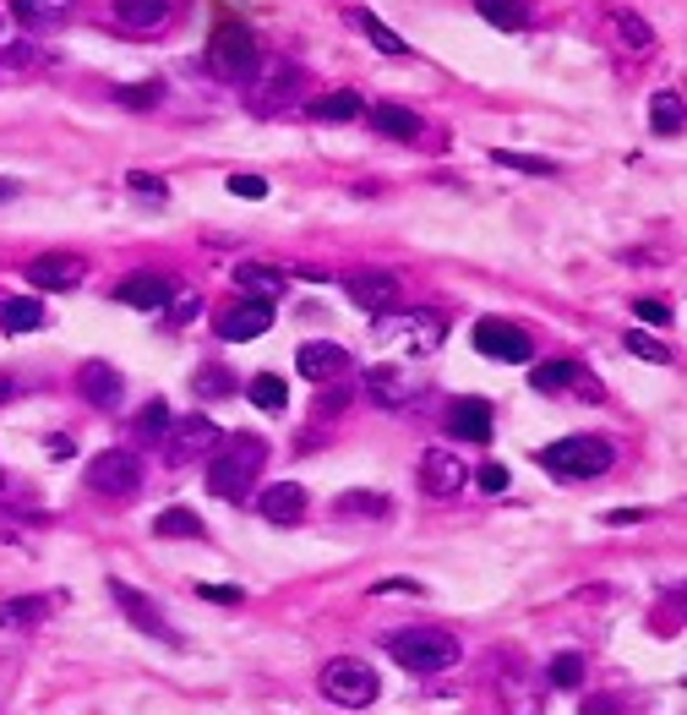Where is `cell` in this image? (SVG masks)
Instances as JSON below:
<instances>
[{
	"instance_id": "cell-1",
	"label": "cell",
	"mask_w": 687,
	"mask_h": 715,
	"mask_svg": "<svg viewBox=\"0 0 687 715\" xmlns=\"http://www.w3.org/2000/svg\"><path fill=\"white\" fill-rule=\"evenodd\" d=\"M262 464H267V443L262 437H230V443H219V454L208 464V492L213 497H224V503H241L256 492V475H262Z\"/></svg>"
},
{
	"instance_id": "cell-2",
	"label": "cell",
	"mask_w": 687,
	"mask_h": 715,
	"mask_svg": "<svg viewBox=\"0 0 687 715\" xmlns=\"http://www.w3.org/2000/svg\"><path fill=\"white\" fill-rule=\"evenodd\" d=\"M382 645L404 672H421V677H437L447 666H458V655H464L447 628H404V634H387Z\"/></svg>"
},
{
	"instance_id": "cell-3",
	"label": "cell",
	"mask_w": 687,
	"mask_h": 715,
	"mask_svg": "<svg viewBox=\"0 0 687 715\" xmlns=\"http://www.w3.org/2000/svg\"><path fill=\"white\" fill-rule=\"evenodd\" d=\"M540 464L567 481H589V475H606L617 464V449L606 437H563V443L540 449Z\"/></svg>"
},
{
	"instance_id": "cell-4",
	"label": "cell",
	"mask_w": 687,
	"mask_h": 715,
	"mask_svg": "<svg viewBox=\"0 0 687 715\" xmlns=\"http://www.w3.org/2000/svg\"><path fill=\"white\" fill-rule=\"evenodd\" d=\"M208 66H213L219 77H230V82L256 77V66H262L256 33H251L246 22H219V28H213V39H208Z\"/></svg>"
},
{
	"instance_id": "cell-5",
	"label": "cell",
	"mask_w": 687,
	"mask_h": 715,
	"mask_svg": "<svg viewBox=\"0 0 687 715\" xmlns=\"http://www.w3.org/2000/svg\"><path fill=\"white\" fill-rule=\"evenodd\" d=\"M442 339H447V318L432 306L376 323V344H398L404 355H432V350H442Z\"/></svg>"
},
{
	"instance_id": "cell-6",
	"label": "cell",
	"mask_w": 687,
	"mask_h": 715,
	"mask_svg": "<svg viewBox=\"0 0 687 715\" xmlns=\"http://www.w3.org/2000/svg\"><path fill=\"white\" fill-rule=\"evenodd\" d=\"M316 683H322V694H327L333 705H344V711H366L376 694H382L376 672L366 666V661H355V655H339V661H327Z\"/></svg>"
},
{
	"instance_id": "cell-7",
	"label": "cell",
	"mask_w": 687,
	"mask_h": 715,
	"mask_svg": "<svg viewBox=\"0 0 687 715\" xmlns=\"http://www.w3.org/2000/svg\"><path fill=\"white\" fill-rule=\"evenodd\" d=\"M88 486L93 492H110V497H131L142 486V454L137 449H104V454L88 464Z\"/></svg>"
},
{
	"instance_id": "cell-8",
	"label": "cell",
	"mask_w": 687,
	"mask_h": 715,
	"mask_svg": "<svg viewBox=\"0 0 687 715\" xmlns=\"http://www.w3.org/2000/svg\"><path fill=\"white\" fill-rule=\"evenodd\" d=\"M344 295H350L361 312H372V318H387V312L398 306V273L361 268V273H350V279H344Z\"/></svg>"
},
{
	"instance_id": "cell-9",
	"label": "cell",
	"mask_w": 687,
	"mask_h": 715,
	"mask_svg": "<svg viewBox=\"0 0 687 715\" xmlns=\"http://www.w3.org/2000/svg\"><path fill=\"white\" fill-rule=\"evenodd\" d=\"M219 443H224V432H219L208 415H186L181 426H170V437H164V459H170V464H191V459L213 454Z\"/></svg>"
},
{
	"instance_id": "cell-10",
	"label": "cell",
	"mask_w": 687,
	"mask_h": 715,
	"mask_svg": "<svg viewBox=\"0 0 687 715\" xmlns=\"http://www.w3.org/2000/svg\"><path fill=\"white\" fill-rule=\"evenodd\" d=\"M110 595H115V606L131 617V628H142V634H153V640H164V645H181V634L164 623V612H159L142 590H131L125 580H110Z\"/></svg>"
},
{
	"instance_id": "cell-11",
	"label": "cell",
	"mask_w": 687,
	"mask_h": 715,
	"mask_svg": "<svg viewBox=\"0 0 687 715\" xmlns=\"http://www.w3.org/2000/svg\"><path fill=\"white\" fill-rule=\"evenodd\" d=\"M475 350H481V355H492V361L518 366V361H529V333H524V328H513V323L486 318V323H475Z\"/></svg>"
},
{
	"instance_id": "cell-12",
	"label": "cell",
	"mask_w": 687,
	"mask_h": 715,
	"mask_svg": "<svg viewBox=\"0 0 687 715\" xmlns=\"http://www.w3.org/2000/svg\"><path fill=\"white\" fill-rule=\"evenodd\" d=\"M82 273H88V262L77 252H44V258L28 262V284L33 290H77Z\"/></svg>"
},
{
	"instance_id": "cell-13",
	"label": "cell",
	"mask_w": 687,
	"mask_h": 715,
	"mask_svg": "<svg viewBox=\"0 0 687 715\" xmlns=\"http://www.w3.org/2000/svg\"><path fill=\"white\" fill-rule=\"evenodd\" d=\"M464 481H469V470H464V459L453 454V449H432V454L421 459L426 497H453V492H464Z\"/></svg>"
},
{
	"instance_id": "cell-14",
	"label": "cell",
	"mask_w": 687,
	"mask_h": 715,
	"mask_svg": "<svg viewBox=\"0 0 687 715\" xmlns=\"http://www.w3.org/2000/svg\"><path fill=\"white\" fill-rule=\"evenodd\" d=\"M366 393L382 399L387 410H404V404L421 393V377H410L404 361H387V366H372V372H366Z\"/></svg>"
},
{
	"instance_id": "cell-15",
	"label": "cell",
	"mask_w": 687,
	"mask_h": 715,
	"mask_svg": "<svg viewBox=\"0 0 687 715\" xmlns=\"http://www.w3.org/2000/svg\"><path fill=\"white\" fill-rule=\"evenodd\" d=\"M295 366H301L306 383H333V377L350 372V350L344 344H327V339H312V344H301Z\"/></svg>"
},
{
	"instance_id": "cell-16",
	"label": "cell",
	"mask_w": 687,
	"mask_h": 715,
	"mask_svg": "<svg viewBox=\"0 0 687 715\" xmlns=\"http://www.w3.org/2000/svg\"><path fill=\"white\" fill-rule=\"evenodd\" d=\"M213 328H219V339L246 344V339H256V333H267V328H273V301H241V306H230Z\"/></svg>"
},
{
	"instance_id": "cell-17",
	"label": "cell",
	"mask_w": 687,
	"mask_h": 715,
	"mask_svg": "<svg viewBox=\"0 0 687 715\" xmlns=\"http://www.w3.org/2000/svg\"><path fill=\"white\" fill-rule=\"evenodd\" d=\"M256 508H262V520L267 524H301L306 520V486L279 481V486H267V492L256 497Z\"/></svg>"
},
{
	"instance_id": "cell-18",
	"label": "cell",
	"mask_w": 687,
	"mask_h": 715,
	"mask_svg": "<svg viewBox=\"0 0 687 715\" xmlns=\"http://www.w3.org/2000/svg\"><path fill=\"white\" fill-rule=\"evenodd\" d=\"M447 432L464 437V443H486L492 437V404L486 399H458L447 410Z\"/></svg>"
},
{
	"instance_id": "cell-19",
	"label": "cell",
	"mask_w": 687,
	"mask_h": 715,
	"mask_svg": "<svg viewBox=\"0 0 687 715\" xmlns=\"http://www.w3.org/2000/svg\"><path fill=\"white\" fill-rule=\"evenodd\" d=\"M115 28H125V33L170 28V0H115Z\"/></svg>"
},
{
	"instance_id": "cell-20",
	"label": "cell",
	"mask_w": 687,
	"mask_h": 715,
	"mask_svg": "<svg viewBox=\"0 0 687 715\" xmlns=\"http://www.w3.org/2000/svg\"><path fill=\"white\" fill-rule=\"evenodd\" d=\"M115 295H121L125 306H137V312H159V306H170V295H175V290H170V279H164V273H131Z\"/></svg>"
},
{
	"instance_id": "cell-21",
	"label": "cell",
	"mask_w": 687,
	"mask_h": 715,
	"mask_svg": "<svg viewBox=\"0 0 687 715\" xmlns=\"http://www.w3.org/2000/svg\"><path fill=\"white\" fill-rule=\"evenodd\" d=\"M77 389L88 393L93 404H121L125 393V377L110 366V361H82V372H77Z\"/></svg>"
},
{
	"instance_id": "cell-22",
	"label": "cell",
	"mask_w": 687,
	"mask_h": 715,
	"mask_svg": "<svg viewBox=\"0 0 687 715\" xmlns=\"http://www.w3.org/2000/svg\"><path fill=\"white\" fill-rule=\"evenodd\" d=\"M306 115L312 121H361L366 115V99L355 88H333V93H322V99L306 104Z\"/></svg>"
},
{
	"instance_id": "cell-23",
	"label": "cell",
	"mask_w": 687,
	"mask_h": 715,
	"mask_svg": "<svg viewBox=\"0 0 687 715\" xmlns=\"http://www.w3.org/2000/svg\"><path fill=\"white\" fill-rule=\"evenodd\" d=\"M366 115H372V127L382 131V137H398V142H415V137L426 131V121H421L415 110H404V104H372Z\"/></svg>"
},
{
	"instance_id": "cell-24",
	"label": "cell",
	"mask_w": 687,
	"mask_h": 715,
	"mask_svg": "<svg viewBox=\"0 0 687 715\" xmlns=\"http://www.w3.org/2000/svg\"><path fill=\"white\" fill-rule=\"evenodd\" d=\"M529 383H535V389H540V393L573 389V383H578V389H589V393H595V383L584 377V366H578V361H546V366H535V372H529Z\"/></svg>"
},
{
	"instance_id": "cell-25",
	"label": "cell",
	"mask_w": 687,
	"mask_h": 715,
	"mask_svg": "<svg viewBox=\"0 0 687 715\" xmlns=\"http://www.w3.org/2000/svg\"><path fill=\"white\" fill-rule=\"evenodd\" d=\"M350 22H355V28L372 39L382 56H393V61H404V56H410V44H404V39H398V33H393V28L376 17V11H350Z\"/></svg>"
},
{
	"instance_id": "cell-26",
	"label": "cell",
	"mask_w": 687,
	"mask_h": 715,
	"mask_svg": "<svg viewBox=\"0 0 687 715\" xmlns=\"http://www.w3.org/2000/svg\"><path fill=\"white\" fill-rule=\"evenodd\" d=\"M235 284L251 290V301H273V295L284 290V273H273V268H262V262H246V268H235Z\"/></svg>"
},
{
	"instance_id": "cell-27",
	"label": "cell",
	"mask_w": 687,
	"mask_h": 715,
	"mask_svg": "<svg viewBox=\"0 0 687 715\" xmlns=\"http://www.w3.org/2000/svg\"><path fill=\"white\" fill-rule=\"evenodd\" d=\"M649 127L660 131V137L683 131V127H687V104H683V93H655V104H649Z\"/></svg>"
},
{
	"instance_id": "cell-28",
	"label": "cell",
	"mask_w": 687,
	"mask_h": 715,
	"mask_svg": "<svg viewBox=\"0 0 687 715\" xmlns=\"http://www.w3.org/2000/svg\"><path fill=\"white\" fill-rule=\"evenodd\" d=\"M246 393H251V404H256V410H267V415H279V410L290 404L284 377H273V372H256V377L246 383Z\"/></svg>"
},
{
	"instance_id": "cell-29",
	"label": "cell",
	"mask_w": 687,
	"mask_h": 715,
	"mask_svg": "<svg viewBox=\"0 0 687 715\" xmlns=\"http://www.w3.org/2000/svg\"><path fill=\"white\" fill-rule=\"evenodd\" d=\"M153 535H164V541H202V520L191 508H164L153 520Z\"/></svg>"
},
{
	"instance_id": "cell-30",
	"label": "cell",
	"mask_w": 687,
	"mask_h": 715,
	"mask_svg": "<svg viewBox=\"0 0 687 715\" xmlns=\"http://www.w3.org/2000/svg\"><path fill=\"white\" fill-rule=\"evenodd\" d=\"M71 6H77V0H11L17 22H33V28H44V22H61Z\"/></svg>"
},
{
	"instance_id": "cell-31",
	"label": "cell",
	"mask_w": 687,
	"mask_h": 715,
	"mask_svg": "<svg viewBox=\"0 0 687 715\" xmlns=\"http://www.w3.org/2000/svg\"><path fill=\"white\" fill-rule=\"evenodd\" d=\"M50 617V601H6L0 606V628H33Z\"/></svg>"
},
{
	"instance_id": "cell-32",
	"label": "cell",
	"mask_w": 687,
	"mask_h": 715,
	"mask_svg": "<svg viewBox=\"0 0 687 715\" xmlns=\"http://www.w3.org/2000/svg\"><path fill=\"white\" fill-rule=\"evenodd\" d=\"M6 333H39L44 328V306L39 301H6Z\"/></svg>"
},
{
	"instance_id": "cell-33",
	"label": "cell",
	"mask_w": 687,
	"mask_h": 715,
	"mask_svg": "<svg viewBox=\"0 0 687 715\" xmlns=\"http://www.w3.org/2000/svg\"><path fill=\"white\" fill-rule=\"evenodd\" d=\"M612 22H617V33H623L627 44H633V50H649V44H655V28H649V22H644L638 11H627V6H617V11H612Z\"/></svg>"
},
{
	"instance_id": "cell-34",
	"label": "cell",
	"mask_w": 687,
	"mask_h": 715,
	"mask_svg": "<svg viewBox=\"0 0 687 715\" xmlns=\"http://www.w3.org/2000/svg\"><path fill=\"white\" fill-rule=\"evenodd\" d=\"M475 11L497 28H524V0H475Z\"/></svg>"
},
{
	"instance_id": "cell-35",
	"label": "cell",
	"mask_w": 687,
	"mask_h": 715,
	"mask_svg": "<svg viewBox=\"0 0 687 715\" xmlns=\"http://www.w3.org/2000/svg\"><path fill=\"white\" fill-rule=\"evenodd\" d=\"M492 159H497V164H507V170H524V175H557V170H563L557 159H535V153H507V148H497Z\"/></svg>"
},
{
	"instance_id": "cell-36",
	"label": "cell",
	"mask_w": 687,
	"mask_h": 715,
	"mask_svg": "<svg viewBox=\"0 0 687 715\" xmlns=\"http://www.w3.org/2000/svg\"><path fill=\"white\" fill-rule=\"evenodd\" d=\"M623 344H627V350H633V355H638V361H649V366H666V361H671V350H666L660 339H649V333H638V328L627 333Z\"/></svg>"
},
{
	"instance_id": "cell-37",
	"label": "cell",
	"mask_w": 687,
	"mask_h": 715,
	"mask_svg": "<svg viewBox=\"0 0 687 715\" xmlns=\"http://www.w3.org/2000/svg\"><path fill=\"white\" fill-rule=\"evenodd\" d=\"M552 683H557V688H578V683H584V655L578 651L557 655V661H552Z\"/></svg>"
},
{
	"instance_id": "cell-38",
	"label": "cell",
	"mask_w": 687,
	"mask_h": 715,
	"mask_svg": "<svg viewBox=\"0 0 687 715\" xmlns=\"http://www.w3.org/2000/svg\"><path fill=\"white\" fill-rule=\"evenodd\" d=\"M159 93H164V82H137V88H115V99H121L125 110H153V104H159Z\"/></svg>"
},
{
	"instance_id": "cell-39",
	"label": "cell",
	"mask_w": 687,
	"mask_h": 715,
	"mask_svg": "<svg viewBox=\"0 0 687 715\" xmlns=\"http://www.w3.org/2000/svg\"><path fill=\"white\" fill-rule=\"evenodd\" d=\"M339 514H387V497L382 492H350V497H339Z\"/></svg>"
},
{
	"instance_id": "cell-40",
	"label": "cell",
	"mask_w": 687,
	"mask_h": 715,
	"mask_svg": "<svg viewBox=\"0 0 687 715\" xmlns=\"http://www.w3.org/2000/svg\"><path fill=\"white\" fill-rule=\"evenodd\" d=\"M137 426H142V437H164V432H170V410H164V404H148Z\"/></svg>"
},
{
	"instance_id": "cell-41",
	"label": "cell",
	"mask_w": 687,
	"mask_h": 715,
	"mask_svg": "<svg viewBox=\"0 0 687 715\" xmlns=\"http://www.w3.org/2000/svg\"><path fill=\"white\" fill-rule=\"evenodd\" d=\"M224 187L235 197H246V202H262V197H267V181H262V175H230Z\"/></svg>"
},
{
	"instance_id": "cell-42",
	"label": "cell",
	"mask_w": 687,
	"mask_h": 715,
	"mask_svg": "<svg viewBox=\"0 0 687 715\" xmlns=\"http://www.w3.org/2000/svg\"><path fill=\"white\" fill-rule=\"evenodd\" d=\"M295 88H301V71L295 66H279V77H273V88H262V99L279 104V93H295Z\"/></svg>"
},
{
	"instance_id": "cell-43",
	"label": "cell",
	"mask_w": 687,
	"mask_h": 715,
	"mask_svg": "<svg viewBox=\"0 0 687 715\" xmlns=\"http://www.w3.org/2000/svg\"><path fill=\"white\" fill-rule=\"evenodd\" d=\"M125 187H131V192H142V197H153V202H164V181H159V175H142V170H131V175H125Z\"/></svg>"
},
{
	"instance_id": "cell-44",
	"label": "cell",
	"mask_w": 687,
	"mask_h": 715,
	"mask_svg": "<svg viewBox=\"0 0 687 715\" xmlns=\"http://www.w3.org/2000/svg\"><path fill=\"white\" fill-rule=\"evenodd\" d=\"M230 389H235V377H230V372H219V366L196 377V393H208V399H213V393H230Z\"/></svg>"
},
{
	"instance_id": "cell-45",
	"label": "cell",
	"mask_w": 687,
	"mask_h": 715,
	"mask_svg": "<svg viewBox=\"0 0 687 715\" xmlns=\"http://www.w3.org/2000/svg\"><path fill=\"white\" fill-rule=\"evenodd\" d=\"M633 312H638V318H644L649 328H666V323H671V306H666V301H638Z\"/></svg>"
},
{
	"instance_id": "cell-46",
	"label": "cell",
	"mask_w": 687,
	"mask_h": 715,
	"mask_svg": "<svg viewBox=\"0 0 687 715\" xmlns=\"http://www.w3.org/2000/svg\"><path fill=\"white\" fill-rule=\"evenodd\" d=\"M28 66H33V44H11L6 61H0V71H28Z\"/></svg>"
},
{
	"instance_id": "cell-47",
	"label": "cell",
	"mask_w": 687,
	"mask_h": 715,
	"mask_svg": "<svg viewBox=\"0 0 687 715\" xmlns=\"http://www.w3.org/2000/svg\"><path fill=\"white\" fill-rule=\"evenodd\" d=\"M584 715H627L623 699H612V694H595L589 705H584Z\"/></svg>"
},
{
	"instance_id": "cell-48",
	"label": "cell",
	"mask_w": 687,
	"mask_h": 715,
	"mask_svg": "<svg viewBox=\"0 0 687 715\" xmlns=\"http://www.w3.org/2000/svg\"><path fill=\"white\" fill-rule=\"evenodd\" d=\"M481 492H492V497L507 492V470H502V464H486V470H481Z\"/></svg>"
},
{
	"instance_id": "cell-49",
	"label": "cell",
	"mask_w": 687,
	"mask_h": 715,
	"mask_svg": "<svg viewBox=\"0 0 687 715\" xmlns=\"http://www.w3.org/2000/svg\"><path fill=\"white\" fill-rule=\"evenodd\" d=\"M393 590H410V595H426V585H421V580H382V585H372V595H393Z\"/></svg>"
},
{
	"instance_id": "cell-50",
	"label": "cell",
	"mask_w": 687,
	"mask_h": 715,
	"mask_svg": "<svg viewBox=\"0 0 687 715\" xmlns=\"http://www.w3.org/2000/svg\"><path fill=\"white\" fill-rule=\"evenodd\" d=\"M196 306H202L196 295H181V301H170V312H175V323H191V318H196Z\"/></svg>"
},
{
	"instance_id": "cell-51",
	"label": "cell",
	"mask_w": 687,
	"mask_h": 715,
	"mask_svg": "<svg viewBox=\"0 0 687 715\" xmlns=\"http://www.w3.org/2000/svg\"><path fill=\"white\" fill-rule=\"evenodd\" d=\"M202 595H208V601H224V606L241 601V590H230V585H202Z\"/></svg>"
},
{
	"instance_id": "cell-52",
	"label": "cell",
	"mask_w": 687,
	"mask_h": 715,
	"mask_svg": "<svg viewBox=\"0 0 687 715\" xmlns=\"http://www.w3.org/2000/svg\"><path fill=\"white\" fill-rule=\"evenodd\" d=\"M77 454V443L71 437H50V459H71Z\"/></svg>"
},
{
	"instance_id": "cell-53",
	"label": "cell",
	"mask_w": 687,
	"mask_h": 715,
	"mask_svg": "<svg viewBox=\"0 0 687 715\" xmlns=\"http://www.w3.org/2000/svg\"><path fill=\"white\" fill-rule=\"evenodd\" d=\"M638 520H644L638 508H612V514H606V524H638Z\"/></svg>"
},
{
	"instance_id": "cell-54",
	"label": "cell",
	"mask_w": 687,
	"mask_h": 715,
	"mask_svg": "<svg viewBox=\"0 0 687 715\" xmlns=\"http://www.w3.org/2000/svg\"><path fill=\"white\" fill-rule=\"evenodd\" d=\"M344 404H350V393H327V399H322V415H339Z\"/></svg>"
},
{
	"instance_id": "cell-55",
	"label": "cell",
	"mask_w": 687,
	"mask_h": 715,
	"mask_svg": "<svg viewBox=\"0 0 687 715\" xmlns=\"http://www.w3.org/2000/svg\"><path fill=\"white\" fill-rule=\"evenodd\" d=\"M11 393H17V383H11V377H6V372H0V404H6V399H11Z\"/></svg>"
},
{
	"instance_id": "cell-56",
	"label": "cell",
	"mask_w": 687,
	"mask_h": 715,
	"mask_svg": "<svg viewBox=\"0 0 687 715\" xmlns=\"http://www.w3.org/2000/svg\"><path fill=\"white\" fill-rule=\"evenodd\" d=\"M17 197V181H0V202H11Z\"/></svg>"
}]
</instances>
